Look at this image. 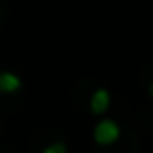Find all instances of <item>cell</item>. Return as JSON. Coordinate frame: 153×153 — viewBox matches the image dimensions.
Listing matches in <instances>:
<instances>
[{
    "label": "cell",
    "instance_id": "277c9868",
    "mask_svg": "<svg viewBox=\"0 0 153 153\" xmlns=\"http://www.w3.org/2000/svg\"><path fill=\"white\" fill-rule=\"evenodd\" d=\"M42 153H67V147L63 143H51L48 147H44Z\"/></svg>",
    "mask_w": 153,
    "mask_h": 153
},
{
    "label": "cell",
    "instance_id": "6da1fadb",
    "mask_svg": "<svg viewBox=\"0 0 153 153\" xmlns=\"http://www.w3.org/2000/svg\"><path fill=\"white\" fill-rule=\"evenodd\" d=\"M92 138L101 147L113 145L120 138V126H117V122H113V120H101L94 126V130H92Z\"/></svg>",
    "mask_w": 153,
    "mask_h": 153
},
{
    "label": "cell",
    "instance_id": "5b68a950",
    "mask_svg": "<svg viewBox=\"0 0 153 153\" xmlns=\"http://www.w3.org/2000/svg\"><path fill=\"white\" fill-rule=\"evenodd\" d=\"M149 92H151V97H153V82H151V86H149Z\"/></svg>",
    "mask_w": 153,
    "mask_h": 153
},
{
    "label": "cell",
    "instance_id": "3957f363",
    "mask_svg": "<svg viewBox=\"0 0 153 153\" xmlns=\"http://www.w3.org/2000/svg\"><path fill=\"white\" fill-rule=\"evenodd\" d=\"M21 88V78L13 71H0V94H15Z\"/></svg>",
    "mask_w": 153,
    "mask_h": 153
},
{
    "label": "cell",
    "instance_id": "7a4b0ae2",
    "mask_svg": "<svg viewBox=\"0 0 153 153\" xmlns=\"http://www.w3.org/2000/svg\"><path fill=\"white\" fill-rule=\"evenodd\" d=\"M109 105H111V94H109V90L97 88V90L92 92V97H90V111H92L94 115H103V113L109 109Z\"/></svg>",
    "mask_w": 153,
    "mask_h": 153
}]
</instances>
